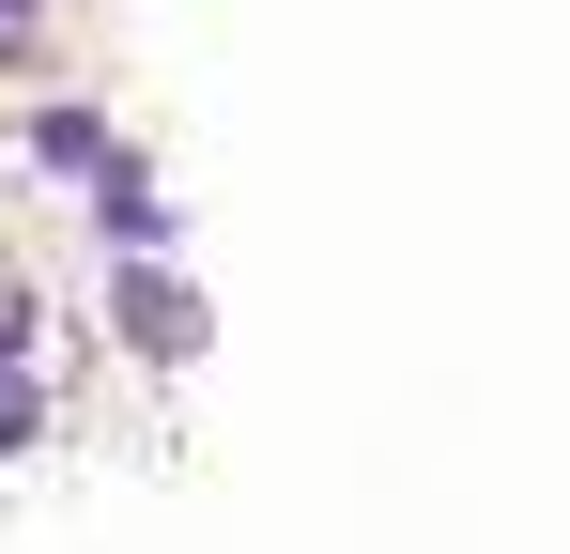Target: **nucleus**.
<instances>
[{"mask_svg":"<svg viewBox=\"0 0 570 554\" xmlns=\"http://www.w3.org/2000/svg\"><path fill=\"white\" fill-rule=\"evenodd\" d=\"M108 308H124V339H139L155 369H186V355H200V293H186V277H155V263H139Z\"/></svg>","mask_w":570,"mask_h":554,"instance_id":"f257e3e1","label":"nucleus"},{"mask_svg":"<svg viewBox=\"0 0 570 554\" xmlns=\"http://www.w3.org/2000/svg\"><path fill=\"white\" fill-rule=\"evenodd\" d=\"M16 447H47V385H16V369H0V462Z\"/></svg>","mask_w":570,"mask_h":554,"instance_id":"f03ea898","label":"nucleus"},{"mask_svg":"<svg viewBox=\"0 0 570 554\" xmlns=\"http://www.w3.org/2000/svg\"><path fill=\"white\" fill-rule=\"evenodd\" d=\"M31 355V293H16V277H0V369Z\"/></svg>","mask_w":570,"mask_h":554,"instance_id":"7ed1b4c3","label":"nucleus"}]
</instances>
